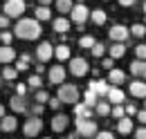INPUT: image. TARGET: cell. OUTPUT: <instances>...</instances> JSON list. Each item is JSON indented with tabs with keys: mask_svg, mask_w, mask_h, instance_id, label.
Wrapping results in <instances>:
<instances>
[{
	"mask_svg": "<svg viewBox=\"0 0 146 139\" xmlns=\"http://www.w3.org/2000/svg\"><path fill=\"white\" fill-rule=\"evenodd\" d=\"M40 32L43 29H40V23L36 18H20L14 27V36H18L23 40H36L40 36Z\"/></svg>",
	"mask_w": 146,
	"mask_h": 139,
	"instance_id": "1",
	"label": "cell"
},
{
	"mask_svg": "<svg viewBox=\"0 0 146 139\" xmlns=\"http://www.w3.org/2000/svg\"><path fill=\"white\" fill-rule=\"evenodd\" d=\"M56 97L61 99V103H76L79 101V87L74 83H61Z\"/></svg>",
	"mask_w": 146,
	"mask_h": 139,
	"instance_id": "2",
	"label": "cell"
},
{
	"mask_svg": "<svg viewBox=\"0 0 146 139\" xmlns=\"http://www.w3.org/2000/svg\"><path fill=\"white\" fill-rule=\"evenodd\" d=\"M2 11H5L7 18H20L23 11H25V0H7Z\"/></svg>",
	"mask_w": 146,
	"mask_h": 139,
	"instance_id": "3",
	"label": "cell"
},
{
	"mask_svg": "<svg viewBox=\"0 0 146 139\" xmlns=\"http://www.w3.org/2000/svg\"><path fill=\"white\" fill-rule=\"evenodd\" d=\"M70 18H72V23H76V25H83V23L90 18V9H88L83 2H79V5H74V7H72Z\"/></svg>",
	"mask_w": 146,
	"mask_h": 139,
	"instance_id": "4",
	"label": "cell"
},
{
	"mask_svg": "<svg viewBox=\"0 0 146 139\" xmlns=\"http://www.w3.org/2000/svg\"><path fill=\"white\" fill-rule=\"evenodd\" d=\"M40 130H43V119H40V117H29V119L25 121V126H23L25 137H36Z\"/></svg>",
	"mask_w": 146,
	"mask_h": 139,
	"instance_id": "5",
	"label": "cell"
},
{
	"mask_svg": "<svg viewBox=\"0 0 146 139\" xmlns=\"http://www.w3.org/2000/svg\"><path fill=\"white\" fill-rule=\"evenodd\" d=\"M76 132L83 137H94L97 135V123L92 119H76Z\"/></svg>",
	"mask_w": 146,
	"mask_h": 139,
	"instance_id": "6",
	"label": "cell"
},
{
	"mask_svg": "<svg viewBox=\"0 0 146 139\" xmlns=\"http://www.w3.org/2000/svg\"><path fill=\"white\" fill-rule=\"evenodd\" d=\"M88 70H90V65H88V61H86V58H81V56L70 58V72H72L74 76H86V74H88Z\"/></svg>",
	"mask_w": 146,
	"mask_h": 139,
	"instance_id": "7",
	"label": "cell"
},
{
	"mask_svg": "<svg viewBox=\"0 0 146 139\" xmlns=\"http://www.w3.org/2000/svg\"><path fill=\"white\" fill-rule=\"evenodd\" d=\"M108 36L115 40V43H126V38L130 36V29L124 27V25H112L110 32H108Z\"/></svg>",
	"mask_w": 146,
	"mask_h": 139,
	"instance_id": "8",
	"label": "cell"
},
{
	"mask_svg": "<svg viewBox=\"0 0 146 139\" xmlns=\"http://www.w3.org/2000/svg\"><path fill=\"white\" fill-rule=\"evenodd\" d=\"M52 56H54V45L47 43V40H43V43L36 47V58L40 61V63H45V61H50Z\"/></svg>",
	"mask_w": 146,
	"mask_h": 139,
	"instance_id": "9",
	"label": "cell"
},
{
	"mask_svg": "<svg viewBox=\"0 0 146 139\" xmlns=\"http://www.w3.org/2000/svg\"><path fill=\"white\" fill-rule=\"evenodd\" d=\"M63 81H65V68L63 65H52L50 68V83L61 85Z\"/></svg>",
	"mask_w": 146,
	"mask_h": 139,
	"instance_id": "10",
	"label": "cell"
},
{
	"mask_svg": "<svg viewBox=\"0 0 146 139\" xmlns=\"http://www.w3.org/2000/svg\"><path fill=\"white\" fill-rule=\"evenodd\" d=\"M14 61H16L14 47H11V45H2V47H0V63H2V65H11Z\"/></svg>",
	"mask_w": 146,
	"mask_h": 139,
	"instance_id": "11",
	"label": "cell"
},
{
	"mask_svg": "<svg viewBox=\"0 0 146 139\" xmlns=\"http://www.w3.org/2000/svg\"><path fill=\"white\" fill-rule=\"evenodd\" d=\"M90 90L97 94V97H108V92H110V85L106 83V81H99V79H94L90 83Z\"/></svg>",
	"mask_w": 146,
	"mask_h": 139,
	"instance_id": "12",
	"label": "cell"
},
{
	"mask_svg": "<svg viewBox=\"0 0 146 139\" xmlns=\"http://www.w3.org/2000/svg\"><path fill=\"white\" fill-rule=\"evenodd\" d=\"M130 94L137 97V99H146V81L135 79V81L130 83Z\"/></svg>",
	"mask_w": 146,
	"mask_h": 139,
	"instance_id": "13",
	"label": "cell"
},
{
	"mask_svg": "<svg viewBox=\"0 0 146 139\" xmlns=\"http://www.w3.org/2000/svg\"><path fill=\"white\" fill-rule=\"evenodd\" d=\"M9 105H11V110L14 112H27L29 110V103H27V99L25 97H11V101H9Z\"/></svg>",
	"mask_w": 146,
	"mask_h": 139,
	"instance_id": "14",
	"label": "cell"
},
{
	"mask_svg": "<svg viewBox=\"0 0 146 139\" xmlns=\"http://www.w3.org/2000/svg\"><path fill=\"white\" fill-rule=\"evenodd\" d=\"M16 128H18L16 117H11V115H9V117H2V119H0V130H2V132H14Z\"/></svg>",
	"mask_w": 146,
	"mask_h": 139,
	"instance_id": "15",
	"label": "cell"
},
{
	"mask_svg": "<svg viewBox=\"0 0 146 139\" xmlns=\"http://www.w3.org/2000/svg\"><path fill=\"white\" fill-rule=\"evenodd\" d=\"M68 128V115H56L52 119V130L54 132H63Z\"/></svg>",
	"mask_w": 146,
	"mask_h": 139,
	"instance_id": "16",
	"label": "cell"
},
{
	"mask_svg": "<svg viewBox=\"0 0 146 139\" xmlns=\"http://www.w3.org/2000/svg\"><path fill=\"white\" fill-rule=\"evenodd\" d=\"M126 99V94H124V90H119V87H110L108 92V101L115 105H121V101Z\"/></svg>",
	"mask_w": 146,
	"mask_h": 139,
	"instance_id": "17",
	"label": "cell"
},
{
	"mask_svg": "<svg viewBox=\"0 0 146 139\" xmlns=\"http://www.w3.org/2000/svg\"><path fill=\"white\" fill-rule=\"evenodd\" d=\"M52 27H54V32H58V34H65V32L70 29V20L63 18V16H58V18H54Z\"/></svg>",
	"mask_w": 146,
	"mask_h": 139,
	"instance_id": "18",
	"label": "cell"
},
{
	"mask_svg": "<svg viewBox=\"0 0 146 139\" xmlns=\"http://www.w3.org/2000/svg\"><path fill=\"white\" fill-rule=\"evenodd\" d=\"M74 115H76V119H90L92 110L86 103H74Z\"/></svg>",
	"mask_w": 146,
	"mask_h": 139,
	"instance_id": "19",
	"label": "cell"
},
{
	"mask_svg": "<svg viewBox=\"0 0 146 139\" xmlns=\"http://www.w3.org/2000/svg\"><path fill=\"white\" fill-rule=\"evenodd\" d=\"M130 72H133L135 76H144V74H146V61L135 58V61L130 63Z\"/></svg>",
	"mask_w": 146,
	"mask_h": 139,
	"instance_id": "20",
	"label": "cell"
},
{
	"mask_svg": "<svg viewBox=\"0 0 146 139\" xmlns=\"http://www.w3.org/2000/svg\"><path fill=\"white\" fill-rule=\"evenodd\" d=\"M124 79H126V74L121 72V70H110V74H108V83H115V87L119 85V83H124Z\"/></svg>",
	"mask_w": 146,
	"mask_h": 139,
	"instance_id": "21",
	"label": "cell"
},
{
	"mask_svg": "<svg viewBox=\"0 0 146 139\" xmlns=\"http://www.w3.org/2000/svg\"><path fill=\"white\" fill-rule=\"evenodd\" d=\"M90 18H92V23H94V25H104V23L108 20V16H106V11H104V9H92V11H90Z\"/></svg>",
	"mask_w": 146,
	"mask_h": 139,
	"instance_id": "22",
	"label": "cell"
},
{
	"mask_svg": "<svg viewBox=\"0 0 146 139\" xmlns=\"http://www.w3.org/2000/svg\"><path fill=\"white\" fill-rule=\"evenodd\" d=\"M54 56L58 61H70V47L68 45H56L54 47Z\"/></svg>",
	"mask_w": 146,
	"mask_h": 139,
	"instance_id": "23",
	"label": "cell"
},
{
	"mask_svg": "<svg viewBox=\"0 0 146 139\" xmlns=\"http://www.w3.org/2000/svg\"><path fill=\"white\" fill-rule=\"evenodd\" d=\"M117 130H119L121 135H128V132H133V119H128V117L119 119V123H117Z\"/></svg>",
	"mask_w": 146,
	"mask_h": 139,
	"instance_id": "24",
	"label": "cell"
},
{
	"mask_svg": "<svg viewBox=\"0 0 146 139\" xmlns=\"http://www.w3.org/2000/svg\"><path fill=\"white\" fill-rule=\"evenodd\" d=\"M108 52H110V58H121V56L126 54V45H124V43H115Z\"/></svg>",
	"mask_w": 146,
	"mask_h": 139,
	"instance_id": "25",
	"label": "cell"
},
{
	"mask_svg": "<svg viewBox=\"0 0 146 139\" xmlns=\"http://www.w3.org/2000/svg\"><path fill=\"white\" fill-rule=\"evenodd\" d=\"M29 63H32V56H29V54H23V56L16 58V70H18V72H25V70L29 68Z\"/></svg>",
	"mask_w": 146,
	"mask_h": 139,
	"instance_id": "26",
	"label": "cell"
},
{
	"mask_svg": "<svg viewBox=\"0 0 146 139\" xmlns=\"http://www.w3.org/2000/svg\"><path fill=\"white\" fill-rule=\"evenodd\" d=\"M74 7L72 0H56V11H61V14H70Z\"/></svg>",
	"mask_w": 146,
	"mask_h": 139,
	"instance_id": "27",
	"label": "cell"
},
{
	"mask_svg": "<svg viewBox=\"0 0 146 139\" xmlns=\"http://www.w3.org/2000/svg\"><path fill=\"white\" fill-rule=\"evenodd\" d=\"M110 110H112V108H110L108 101H99V103L94 105V112H97L99 117H108V115H110Z\"/></svg>",
	"mask_w": 146,
	"mask_h": 139,
	"instance_id": "28",
	"label": "cell"
},
{
	"mask_svg": "<svg viewBox=\"0 0 146 139\" xmlns=\"http://www.w3.org/2000/svg\"><path fill=\"white\" fill-rule=\"evenodd\" d=\"M52 18V11H50V7H43V5H38L36 7V20H50Z\"/></svg>",
	"mask_w": 146,
	"mask_h": 139,
	"instance_id": "29",
	"label": "cell"
},
{
	"mask_svg": "<svg viewBox=\"0 0 146 139\" xmlns=\"http://www.w3.org/2000/svg\"><path fill=\"white\" fill-rule=\"evenodd\" d=\"M83 103L88 105V108H92V105H97V103H99V97H97V94H94L92 90H88V92L83 94Z\"/></svg>",
	"mask_w": 146,
	"mask_h": 139,
	"instance_id": "30",
	"label": "cell"
},
{
	"mask_svg": "<svg viewBox=\"0 0 146 139\" xmlns=\"http://www.w3.org/2000/svg\"><path fill=\"white\" fill-rule=\"evenodd\" d=\"M5 81H14L16 76H18V70L16 68H9V65H5V70H2V74H0Z\"/></svg>",
	"mask_w": 146,
	"mask_h": 139,
	"instance_id": "31",
	"label": "cell"
},
{
	"mask_svg": "<svg viewBox=\"0 0 146 139\" xmlns=\"http://www.w3.org/2000/svg\"><path fill=\"white\" fill-rule=\"evenodd\" d=\"M94 43H97V40H94L92 36H88V34L79 38V47H83V50H92V47H94Z\"/></svg>",
	"mask_w": 146,
	"mask_h": 139,
	"instance_id": "32",
	"label": "cell"
},
{
	"mask_svg": "<svg viewBox=\"0 0 146 139\" xmlns=\"http://www.w3.org/2000/svg\"><path fill=\"white\" fill-rule=\"evenodd\" d=\"M43 85V79H40V74H32L29 79H27V87H34V90H40Z\"/></svg>",
	"mask_w": 146,
	"mask_h": 139,
	"instance_id": "33",
	"label": "cell"
},
{
	"mask_svg": "<svg viewBox=\"0 0 146 139\" xmlns=\"http://www.w3.org/2000/svg\"><path fill=\"white\" fill-rule=\"evenodd\" d=\"M130 34H133V36H137V38H142V36L146 34V27L142 25V23H135V25L130 27Z\"/></svg>",
	"mask_w": 146,
	"mask_h": 139,
	"instance_id": "34",
	"label": "cell"
},
{
	"mask_svg": "<svg viewBox=\"0 0 146 139\" xmlns=\"http://www.w3.org/2000/svg\"><path fill=\"white\" fill-rule=\"evenodd\" d=\"M90 52H92V56H94V58H101V56H104V52H106V45H104V43H94V47H92Z\"/></svg>",
	"mask_w": 146,
	"mask_h": 139,
	"instance_id": "35",
	"label": "cell"
},
{
	"mask_svg": "<svg viewBox=\"0 0 146 139\" xmlns=\"http://www.w3.org/2000/svg\"><path fill=\"white\" fill-rule=\"evenodd\" d=\"M34 99H36V103L45 105V103H47V101H50V94H47L45 90H36V97H34Z\"/></svg>",
	"mask_w": 146,
	"mask_h": 139,
	"instance_id": "36",
	"label": "cell"
},
{
	"mask_svg": "<svg viewBox=\"0 0 146 139\" xmlns=\"http://www.w3.org/2000/svg\"><path fill=\"white\" fill-rule=\"evenodd\" d=\"M110 115H112L115 119H124V117H126V110H124V105H115V108L110 110Z\"/></svg>",
	"mask_w": 146,
	"mask_h": 139,
	"instance_id": "37",
	"label": "cell"
},
{
	"mask_svg": "<svg viewBox=\"0 0 146 139\" xmlns=\"http://www.w3.org/2000/svg\"><path fill=\"white\" fill-rule=\"evenodd\" d=\"M0 40H2V45H9V43L14 40V34H11V32H7V29H2V34H0Z\"/></svg>",
	"mask_w": 146,
	"mask_h": 139,
	"instance_id": "38",
	"label": "cell"
},
{
	"mask_svg": "<svg viewBox=\"0 0 146 139\" xmlns=\"http://www.w3.org/2000/svg\"><path fill=\"white\" fill-rule=\"evenodd\" d=\"M135 54H137L139 61H146V45H137V47H135Z\"/></svg>",
	"mask_w": 146,
	"mask_h": 139,
	"instance_id": "39",
	"label": "cell"
},
{
	"mask_svg": "<svg viewBox=\"0 0 146 139\" xmlns=\"http://www.w3.org/2000/svg\"><path fill=\"white\" fill-rule=\"evenodd\" d=\"M27 90H29V87L25 85V83H18V85H16V94H18V97H27Z\"/></svg>",
	"mask_w": 146,
	"mask_h": 139,
	"instance_id": "40",
	"label": "cell"
},
{
	"mask_svg": "<svg viewBox=\"0 0 146 139\" xmlns=\"http://www.w3.org/2000/svg\"><path fill=\"white\" fill-rule=\"evenodd\" d=\"M47 103H50L52 110H58V108H61V99H58V97H50V101H47Z\"/></svg>",
	"mask_w": 146,
	"mask_h": 139,
	"instance_id": "41",
	"label": "cell"
},
{
	"mask_svg": "<svg viewBox=\"0 0 146 139\" xmlns=\"http://www.w3.org/2000/svg\"><path fill=\"white\" fill-rule=\"evenodd\" d=\"M124 110H126V115H128V117H135V115H137V108H135L133 103H128Z\"/></svg>",
	"mask_w": 146,
	"mask_h": 139,
	"instance_id": "42",
	"label": "cell"
},
{
	"mask_svg": "<svg viewBox=\"0 0 146 139\" xmlns=\"http://www.w3.org/2000/svg\"><path fill=\"white\" fill-rule=\"evenodd\" d=\"M43 108L45 105H40V103H36V105H32V117H38L40 112H43Z\"/></svg>",
	"mask_w": 146,
	"mask_h": 139,
	"instance_id": "43",
	"label": "cell"
},
{
	"mask_svg": "<svg viewBox=\"0 0 146 139\" xmlns=\"http://www.w3.org/2000/svg\"><path fill=\"white\" fill-rule=\"evenodd\" d=\"M135 139H146V126H142V128L135 132Z\"/></svg>",
	"mask_w": 146,
	"mask_h": 139,
	"instance_id": "44",
	"label": "cell"
},
{
	"mask_svg": "<svg viewBox=\"0 0 146 139\" xmlns=\"http://www.w3.org/2000/svg\"><path fill=\"white\" fill-rule=\"evenodd\" d=\"M97 139H115V137H112V132L104 130V132H97Z\"/></svg>",
	"mask_w": 146,
	"mask_h": 139,
	"instance_id": "45",
	"label": "cell"
},
{
	"mask_svg": "<svg viewBox=\"0 0 146 139\" xmlns=\"http://www.w3.org/2000/svg\"><path fill=\"white\" fill-rule=\"evenodd\" d=\"M5 27H9V18L2 14V16H0V29H5Z\"/></svg>",
	"mask_w": 146,
	"mask_h": 139,
	"instance_id": "46",
	"label": "cell"
},
{
	"mask_svg": "<svg viewBox=\"0 0 146 139\" xmlns=\"http://www.w3.org/2000/svg\"><path fill=\"white\" fill-rule=\"evenodd\" d=\"M135 117L139 119V123H144V126H146V110H142V112H137Z\"/></svg>",
	"mask_w": 146,
	"mask_h": 139,
	"instance_id": "47",
	"label": "cell"
},
{
	"mask_svg": "<svg viewBox=\"0 0 146 139\" xmlns=\"http://www.w3.org/2000/svg\"><path fill=\"white\" fill-rule=\"evenodd\" d=\"M117 2H119V5H124V7H133L137 0H117Z\"/></svg>",
	"mask_w": 146,
	"mask_h": 139,
	"instance_id": "48",
	"label": "cell"
},
{
	"mask_svg": "<svg viewBox=\"0 0 146 139\" xmlns=\"http://www.w3.org/2000/svg\"><path fill=\"white\" fill-rule=\"evenodd\" d=\"M104 68H106V70H112V58H106V61H104Z\"/></svg>",
	"mask_w": 146,
	"mask_h": 139,
	"instance_id": "49",
	"label": "cell"
},
{
	"mask_svg": "<svg viewBox=\"0 0 146 139\" xmlns=\"http://www.w3.org/2000/svg\"><path fill=\"white\" fill-rule=\"evenodd\" d=\"M50 2H52V0H38V5H43V7H47Z\"/></svg>",
	"mask_w": 146,
	"mask_h": 139,
	"instance_id": "50",
	"label": "cell"
},
{
	"mask_svg": "<svg viewBox=\"0 0 146 139\" xmlns=\"http://www.w3.org/2000/svg\"><path fill=\"white\" fill-rule=\"evenodd\" d=\"M2 117H5V105L0 103V119H2Z\"/></svg>",
	"mask_w": 146,
	"mask_h": 139,
	"instance_id": "51",
	"label": "cell"
},
{
	"mask_svg": "<svg viewBox=\"0 0 146 139\" xmlns=\"http://www.w3.org/2000/svg\"><path fill=\"white\" fill-rule=\"evenodd\" d=\"M144 14H146V2H144Z\"/></svg>",
	"mask_w": 146,
	"mask_h": 139,
	"instance_id": "52",
	"label": "cell"
},
{
	"mask_svg": "<svg viewBox=\"0 0 146 139\" xmlns=\"http://www.w3.org/2000/svg\"><path fill=\"white\" fill-rule=\"evenodd\" d=\"M0 85H2V76H0Z\"/></svg>",
	"mask_w": 146,
	"mask_h": 139,
	"instance_id": "53",
	"label": "cell"
},
{
	"mask_svg": "<svg viewBox=\"0 0 146 139\" xmlns=\"http://www.w3.org/2000/svg\"><path fill=\"white\" fill-rule=\"evenodd\" d=\"M43 139H52V137H43Z\"/></svg>",
	"mask_w": 146,
	"mask_h": 139,
	"instance_id": "54",
	"label": "cell"
},
{
	"mask_svg": "<svg viewBox=\"0 0 146 139\" xmlns=\"http://www.w3.org/2000/svg\"><path fill=\"white\" fill-rule=\"evenodd\" d=\"M144 81H146V74H144Z\"/></svg>",
	"mask_w": 146,
	"mask_h": 139,
	"instance_id": "55",
	"label": "cell"
},
{
	"mask_svg": "<svg viewBox=\"0 0 146 139\" xmlns=\"http://www.w3.org/2000/svg\"><path fill=\"white\" fill-rule=\"evenodd\" d=\"M144 110H146V103H144Z\"/></svg>",
	"mask_w": 146,
	"mask_h": 139,
	"instance_id": "56",
	"label": "cell"
}]
</instances>
